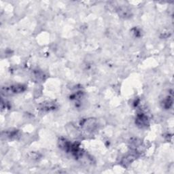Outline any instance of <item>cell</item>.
<instances>
[{
    "mask_svg": "<svg viewBox=\"0 0 174 174\" xmlns=\"http://www.w3.org/2000/svg\"><path fill=\"white\" fill-rule=\"evenodd\" d=\"M136 122L138 126H140L141 127L146 126L148 124V117L146 116L144 114H139L137 116Z\"/></svg>",
    "mask_w": 174,
    "mask_h": 174,
    "instance_id": "6da1fadb",
    "label": "cell"
},
{
    "mask_svg": "<svg viewBox=\"0 0 174 174\" xmlns=\"http://www.w3.org/2000/svg\"><path fill=\"white\" fill-rule=\"evenodd\" d=\"M25 86L23 85H14L10 86V88L6 89L8 93H19L24 91Z\"/></svg>",
    "mask_w": 174,
    "mask_h": 174,
    "instance_id": "7a4b0ae2",
    "label": "cell"
},
{
    "mask_svg": "<svg viewBox=\"0 0 174 174\" xmlns=\"http://www.w3.org/2000/svg\"><path fill=\"white\" fill-rule=\"evenodd\" d=\"M172 103H173L172 98L170 97H167V99H166V100H165L164 101H163L164 108H165L166 109L169 108L170 106L172 105Z\"/></svg>",
    "mask_w": 174,
    "mask_h": 174,
    "instance_id": "3957f363",
    "label": "cell"
}]
</instances>
